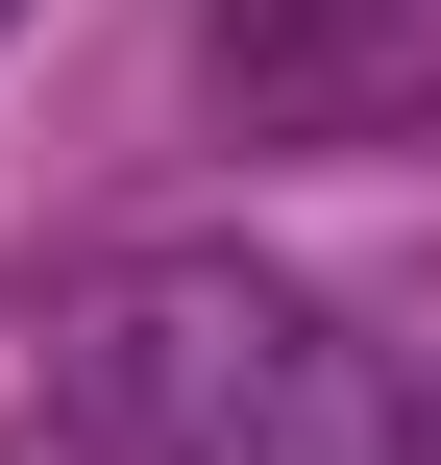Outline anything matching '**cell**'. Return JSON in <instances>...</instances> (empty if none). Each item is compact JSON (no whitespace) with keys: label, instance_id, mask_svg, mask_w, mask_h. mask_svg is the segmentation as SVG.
Returning <instances> with one entry per match:
<instances>
[{"label":"cell","instance_id":"cell-2","mask_svg":"<svg viewBox=\"0 0 441 465\" xmlns=\"http://www.w3.org/2000/svg\"><path fill=\"white\" fill-rule=\"evenodd\" d=\"M221 98L246 123H344V98H417V49L368 0H221Z\"/></svg>","mask_w":441,"mask_h":465},{"label":"cell","instance_id":"cell-3","mask_svg":"<svg viewBox=\"0 0 441 465\" xmlns=\"http://www.w3.org/2000/svg\"><path fill=\"white\" fill-rule=\"evenodd\" d=\"M0 25H25V0H0Z\"/></svg>","mask_w":441,"mask_h":465},{"label":"cell","instance_id":"cell-1","mask_svg":"<svg viewBox=\"0 0 441 465\" xmlns=\"http://www.w3.org/2000/svg\"><path fill=\"white\" fill-rule=\"evenodd\" d=\"M49 417H74V465H417L393 368L295 270H221V245L98 270L49 319Z\"/></svg>","mask_w":441,"mask_h":465}]
</instances>
